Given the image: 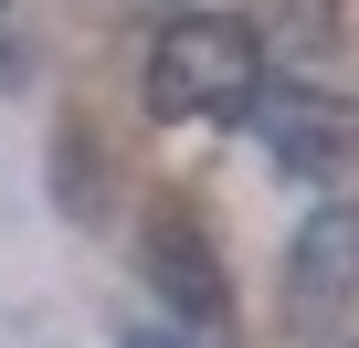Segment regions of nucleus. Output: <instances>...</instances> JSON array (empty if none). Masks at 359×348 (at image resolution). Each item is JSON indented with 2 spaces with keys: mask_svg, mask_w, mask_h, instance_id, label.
<instances>
[{
  "mask_svg": "<svg viewBox=\"0 0 359 348\" xmlns=\"http://www.w3.org/2000/svg\"><path fill=\"white\" fill-rule=\"evenodd\" d=\"M243 116H254L264 158L296 169V180H338V169L359 158V106L327 95V85H275V95H254Z\"/></svg>",
  "mask_w": 359,
  "mask_h": 348,
  "instance_id": "obj_3",
  "label": "nucleus"
},
{
  "mask_svg": "<svg viewBox=\"0 0 359 348\" xmlns=\"http://www.w3.org/2000/svg\"><path fill=\"white\" fill-rule=\"evenodd\" d=\"M127 348H180V337H158V327H127Z\"/></svg>",
  "mask_w": 359,
  "mask_h": 348,
  "instance_id": "obj_6",
  "label": "nucleus"
},
{
  "mask_svg": "<svg viewBox=\"0 0 359 348\" xmlns=\"http://www.w3.org/2000/svg\"><path fill=\"white\" fill-rule=\"evenodd\" d=\"M264 95V43L233 22V11H169L158 43H148V116L191 127V116H243Z\"/></svg>",
  "mask_w": 359,
  "mask_h": 348,
  "instance_id": "obj_1",
  "label": "nucleus"
},
{
  "mask_svg": "<svg viewBox=\"0 0 359 348\" xmlns=\"http://www.w3.org/2000/svg\"><path fill=\"white\" fill-rule=\"evenodd\" d=\"M264 22H275V43H296V53H327V0H264Z\"/></svg>",
  "mask_w": 359,
  "mask_h": 348,
  "instance_id": "obj_5",
  "label": "nucleus"
},
{
  "mask_svg": "<svg viewBox=\"0 0 359 348\" xmlns=\"http://www.w3.org/2000/svg\"><path fill=\"white\" fill-rule=\"evenodd\" d=\"M137 253H148L158 295H169L180 316H191V327H222V316H233V295H222V264H212V232H201L191 211H158Z\"/></svg>",
  "mask_w": 359,
  "mask_h": 348,
  "instance_id": "obj_4",
  "label": "nucleus"
},
{
  "mask_svg": "<svg viewBox=\"0 0 359 348\" xmlns=\"http://www.w3.org/2000/svg\"><path fill=\"white\" fill-rule=\"evenodd\" d=\"M359 295V201H317L306 232L285 243V327L296 337H327Z\"/></svg>",
  "mask_w": 359,
  "mask_h": 348,
  "instance_id": "obj_2",
  "label": "nucleus"
}]
</instances>
